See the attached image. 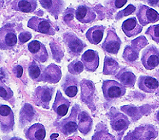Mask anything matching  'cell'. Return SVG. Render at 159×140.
<instances>
[{
    "mask_svg": "<svg viewBox=\"0 0 159 140\" xmlns=\"http://www.w3.org/2000/svg\"><path fill=\"white\" fill-rule=\"evenodd\" d=\"M80 110L79 106L75 104L71 110L70 115L66 119H63L58 123V129L64 136H67L75 133L78 129L77 118L79 116V112Z\"/></svg>",
    "mask_w": 159,
    "mask_h": 140,
    "instance_id": "cell-1",
    "label": "cell"
},
{
    "mask_svg": "<svg viewBox=\"0 0 159 140\" xmlns=\"http://www.w3.org/2000/svg\"><path fill=\"white\" fill-rule=\"evenodd\" d=\"M102 88L105 98L108 101H111L122 97L126 92L124 85L113 80L105 81Z\"/></svg>",
    "mask_w": 159,
    "mask_h": 140,
    "instance_id": "cell-2",
    "label": "cell"
},
{
    "mask_svg": "<svg viewBox=\"0 0 159 140\" xmlns=\"http://www.w3.org/2000/svg\"><path fill=\"white\" fill-rule=\"evenodd\" d=\"M27 25L32 30L41 34L48 35H54L55 34V26L52 23L43 18L33 16L29 20Z\"/></svg>",
    "mask_w": 159,
    "mask_h": 140,
    "instance_id": "cell-3",
    "label": "cell"
},
{
    "mask_svg": "<svg viewBox=\"0 0 159 140\" xmlns=\"http://www.w3.org/2000/svg\"><path fill=\"white\" fill-rule=\"evenodd\" d=\"M17 43V37L14 28L4 26L0 30V48L2 50L11 49Z\"/></svg>",
    "mask_w": 159,
    "mask_h": 140,
    "instance_id": "cell-4",
    "label": "cell"
},
{
    "mask_svg": "<svg viewBox=\"0 0 159 140\" xmlns=\"http://www.w3.org/2000/svg\"><path fill=\"white\" fill-rule=\"evenodd\" d=\"M53 89L47 86H38L34 90L33 101L37 106L49 109V103L52 97Z\"/></svg>",
    "mask_w": 159,
    "mask_h": 140,
    "instance_id": "cell-5",
    "label": "cell"
},
{
    "mask_svg": "<svg viewBox=\"0 0 159 140\" xmlns=\"http://www.w3.org/2000/svg\"><path fill=\"white\" fill-rule=\"evenodd\" d=\"M64 40L66 44L68 52L71 56H79L81 54L86 44L79 39L76 35L72 33H66L64 34Z\"/></svg>",
    "mask_w": 159,
    "mask_h": 140,
    "instance_id": "cell-6",
    "label": "cell"
},
{
    "mask_svg": "<svg viewBox=\"0 0 159 140\" xmlns=\"http://www.w3.org/2000/svg\"><path fill=\"white\" fill-rule=\"evenodd\" d=\"M14 116L12 110L8 106H0V128L3 133L11 132L14 128Z\"/></svg>",
    "mask_w": 159,
    "mask_h": 140,
    "instance_id": "cell-7",
    "label": "cell"
},
{
    "mask_svg": "<svg viewBox=\"0 0 159 140\" xmlns=\"http://www.w3.org/2000/svg\"><path fill=\"white\" fill-rule=\"evenodd\" d=\"M137 17L141 25L155 23L159 20V14L154 9L147 5H140L137 12Z\"/></svg>",
    "mask_w": 159,
    "mask_h": 140,
    "instance_id": "cell-8",
    "label": "cell"
},
{
    "mask_svg": "<svg viewBox=\"0 0 159 140\" xmlns=\"http://www.w3.org/2000/svg\"><path fill=\"white\" fill-rule=\"evenodd\" d=\"M143 66L147 70L155 69L159 64V52L154 46H149L143 51L141 57Z\"/></svg>",
    "mask_w": 159,
    "mask_h": 140,
    "instance_id": "cell-9",
    "label": "cell"
},
{
    "mask_svg": "<svg viewBox=\"0 0 159 140\" xmlns=\"http://www.w3.org/2000/svg\"><path fill=\"white\" fill-rule=\"evenodd\" d=\"M28 49L33 58L37 61L45 63L49 58L47 48L38 40H33L30 42L28 45Z\"/></svg>",
    "mask_w": 159,
    "mask_h": 140,
    "instance_id": "cell-10",
    "label": "cell"
},
{
    "mask_svg": "<svg viewBox=\"0 0 159 140\" xmlns=\"http://www.w3.org/2000/svg\"><path fill=\"white\" fill-rule=\"evenodd\" d=\"M120 46L121 40L116 35L115 31L109 30L107 33L106 38L102 45L103 50L109 54L116 55L119 51Z\"/></svg>",
    "mask_w": 159,
    "mask_h": 140,
    "instance_id": "cell-11",
    "label": "cell"
},
{
    "mask_svg": "<svg viewBox=\"0 0 159 140\" xmlns=\"http://www.w3.org/2000/svg\"><path fill=\"white\" fill-rule=\"evenodd\" d=\"M82 61L84 69L88 72H95L99 66V57L97 51L94 50H87L82 56Z\"/></svg>",
    "mask_w": 159,
    "mask_h": 140,
    "instance_id": "cell-12",
    "label": "cell"
},
{
    "mask_svg": "<svg viewBox=\"0 0 159 140\" xmlns=\"http://www.w3.org/2000/svg\"><path fill=\"white\" fill-rule=\"evenodd\" d=\"M70 106V101L63 96L60 90H58L52 107L53 110L57 113L58 119L65 116L67 113L68 110H69Z\"/></svg>",
    "mask_w": 159,
    "mask_h": 140,
    "instance_id": "cell-13",
    "label": "cell"
},
{
    "mask_svg": "<svg viewBox=\"0 0 159 140\" xmlns=\"http://www.w3.org/2000/svg\"><path fill=\"white\" fill-rule=\"evenodd\" d=\"M61 69L58 66L52 63L44 69L42 81L56 84L61 78Z\"/></svg>",
    "mask_w": 159,
    "mask_h": 140,
    "instance_id": "cell-14",
    "label": "cell"
},
{
    "mask_svg": "<svg viewBox=\"0 0 159 140\" xmlns=\"http://www.w3.org/2000/svg\"><path fill=\"white\" fill-rule=\"evenodd\" d=\"M39 2L42 7L55 16V19H58L64 7L63 0H39Z\"/></svg>",
    "mask_w": 159,
    "mask_h": 140,
    "instance_id": "cell-15",
    "label": "cell"
},
{
    "mask_svg": "<svg viewBox=\"0 0 159 140\" xmlns=\"http://www.w3.org/2000/svg\"><path fill=\"white\" fill-rule=\"evenodd\" d=\"M122 29L128 37H132L141 32L143 30V25H140L138 23L136 18L132 17L123 22L122 25Z\"/></svg>",
    "mask_w": 159,
    "mask_h": 140,
    "instance_id": "cell-16",
    "label": "cell"
},
{
    "mask_svg": "<svg viewBox=\"0 0 159 140\" xmlns=\"http://www.w3.org/2000/svg\"><path fill=\"white\" fill-rule=\"evenodd\" d=\"M129 124H130V121L126 116L121 113L115 114L111 119V125L112 129L119 133H124L129 128Z\"/></svg>",
    "mask_w": 159,
    "mask_h": 140,
    "instance_id": "cell-17",
    "label": "cell"
},
{
    "mask_svg": "<svg viewBox=\"0 0 159 140\" xmlns=\"http://www.w3.org/2000/svg\"><path fill=\"white\" fill-rule=\"evenodd\" d=\"M138 87L140 90L147 93H153L159 87V82L150 76H141L138 79Z\"/></svg>",
    "mask_w": 159,
    "mask_h": 140,
    "instance_id": "cell-18",
    "label": "cell"
},
{
    "mask_svg": "<svg viewBox=\"0 0 159 140\" xmlns=\"http://www.w3.org/2000/svg\"><path fill=\"white\" fill-rule=\"evenodd\" d=\"M75 17L80 23L87 24L90 23L96 19V14L94 11L86 5H81L75 11Z\"/></svg>",
    "mask_w": 159,
    "mask_h": 140,
    "instance_id": "cell-19",
    "label": "cell"
},
{
    "mask_svg": "<svg viewBox=\"0 0 159 140\" xmlns=\"http://www.w3.org/2000/svg\"><path fill=\"white\" fill-rule=\"evenodd\" d=\"M78 86H79V81L75 77L67 75L62 84V89L68 97L73 98L78 93Z\"/></svg>",
    "mask_w": 159,
    "mask_h": 140,
    "instance_id": "cell-20",
    "label": "cell"
},
{
    "mask_svg": "<svg viewBox=\"0 0 159 140\" xmlns=\"http://www.w3.org/2000/svg\"><path fill=\"white\" fill-rule=\"evenodd\" d=\"M93 120L88 112H80L78 116V130L84 135H87L91 130Z\"/></svg>",
    "mask_w": 159,
    "mask_h": 140,
    "instance_id": "cell-21",
    "label": "cell"
},
{
    "mask_svg": "<svg viewBox=\"0 0 159 140\" xmlns=\"http://www.w3.org/2000/svg\"><path fill=\"white\" fill-rule=\"evenodd\" d=\"M105 28L102 25H96L87 31L86 37L90 43L97 45L102 41Z\"/></svg>",
    "mask_w": 159,
    "mask_h": 140,
    "instance_id": "cell-22",
    "label": "cell"
},
{
    "mask_svg": "<svg viewBox=\"0 0 159 140\" xmlns=\"http://www.w3.org/2000/svg\"><path fill=\"white\" fill-rule=\"evenodd\" d=\"M46 136V130L43 125L34 124L25 132V137L31 140H43Z\"/></svg>",
    "mask_w": 159,
    "mask_h": 140,
    "instance_id": "cell-23",
    "label": "cell"
},
{
    "mask_svg": "<svg viewBox=\"0 0 159 140\" xmlns=\"http://www.w3.org/2000/svg\"><path fill=\"white\" fill-rule=\"evenodd\" d=\"M15 10L23 13H33L38 7L36 0H16L13 3Z\"/></svg>",
    "mask_w": 159,
    "mask_h": 140,
    "instance_id": "cell-24",
    "label": "cell"
},
{
    "mask_svg": "<svg viewBox=\"0 0 159 140\" xmlns=\"http://www.w3.org/2000/svg\"><path fill=\"white\" fill-rule=\"evenodd\" d=\"M37 61V60H36ZM35 60L30 63L29 66V75L32 80L36 81H42L43 71L45 68L43 66L38 63Z\"/></svg>",
    "mask_w": 159,
    "mask_h": 140,
    "instance_id": "cell-25",
    "label": "cell"
},
{
    "mask_svg": "<svg viewBox=\"0 0 159 140\" xmlns=\"http://www.w3.org/2000/svg\"><path fill=\"white\" fill-rule=\"evenodd\" d=\"M116 78L127 87H133L136 81L135 75L130 71H120L116 75Z\"/></svg>",
    "mask_w": 159,
    "mask_h": 140,
    "instance_id": "cell-26",
    "label": "cell"
},
{
    "mask_svg": "<svg viewBox=\"0 0 159 140\" xmlns=\"http://www.w3.org/2000/svg\"><path fill=\"white\" fill-rule=\"evenodd\" d=\"M119 68L118 63L114 59L105 57L104 61V69L103 74L104 75H114Z\"/></svg>",
    "mask_w": 159,
    "mask_h": 140,
    "instance_id": "cell-27",
    "label": "cell"
},
{
    "mask_svg": "<svg viewBox=\"0 0 159 140\" xmlns=\"http://www.w3.org/2000/svg\"><path fill=\"white\" fill-rule=\"evenodd\" d=\"M84 64L82 61L75 60L70 63L68 66V70L72 75H79L84 70Z\"/></svg>",
    "mask_w": 159,
    "mask_h": 140,
    "instance_id": "cell-28",
    "label": "cell"
},
{
    "mask_svg": "<svg viewBox=\"0 0 159 140\" xmlns=\"http://www.w3.org/2000/svg\"><path fill=\"white\" fill-rule=\"evenodd\" d=\"M146 34L149 35L152 39L156 43H159V25H152L147 29Z\"/></svg>",
    "mask_w": 159,
    "mask_h": 140,
    "instance_id": "cell-29",
    "label": "cell"
},
{
    "mask_svg": "<svg viewBox=\"0 0 159 140\" xmlns=\"http://www.w3.org/2000/svg\"><path fill=\"white\" fill-rule=\"evenodd\" d=\"M0 93H1V97L3 99L7 101H10L11 98L13 97V95H14L12 90L9 87H8V86H5L4 84H2V83L1 84Z\"/></svg>",
    "mask_w": 159,
    "mask_h": 140,
    "instance_id": "cell-30",
    "label": "cell"
},
{
    "mask_svg": "<svg viewBox=\"0 0 159 140\" xmlns=\"http://www.w3.org/2000/svg\"><path fill=\"white\" fill-rule=\"evenodd\" d=\"M123 57L128 61H133V60H135V59H137V58L138 57V55L136 54L132 49L127 47V49H125Z\"/></svg>",
    "mask_w": 159,
    "mask_h": 140,
    "instance_id": "cell-31",
    "label": "cell"
},
{
    "mask_svg": "<svg viewBox=\"0 0 159 140\" xmlns=\"http://www.w3.org/2000/svg\"><path fill=\"white\" fill-rule=\"evenodd\" d=\"M135 10L136 8L134 5H129L126 8L124 9L123 11H120L117 14V16H116V19H121V18L123 17V16H128L129 14H132L133 12H134V11Z\"/></svg>",
    "mask_w": 159,
    "mask_h": 140,
    "instance_id": "cell-32",
    "label": "cell"
},
{
    "mask_svg": "<svg viewBox=\"0 0 159 140\" xmlns=\"http://www.w3.org/2000/svg\"><path fill=\"white\" fill-rule=\"evenodd\" d=\"M31 38V33L28 32V31H24V32H22L21 34L19 35L18 39H19L20 44H23L29 41Z\"/></svg>",
    "mask_w": 159,
    "mask_h": 140,
    "instance_id": "cell-33",
    "label": "cell"
},
{
    "mask_svg": "<svg viewBox=\"0 0 159 140\" xmlns=\"http://www.w3.org/2000/svg\"><path fill=\"white\" fill-rule=\"evenodd\" d=\"M74 9L73 8H68L66 10V11L65 13L64 16V20L66 23H69V22L71 21V20H73V16H74Z\"/></svg>",
    "mask_w": 159,
    "mask_h": 140,
    "instance_id": "cell-34",
    "label": "cell"
},
{
    "mask_svg": "<svg viewBox=\"0 0 159 140\" xmlns=\"http://www.w3.org/2000/svg\"><path fill=\"white\" fill-rule=\"evenodd\" d=\"M127 0H111V5L114 8H120L124 6Z\"/></svg>",
    "mask_w": 159,
    "mask_h": 140,
    "instance_id": "cell-35",
    "label": "cell"
},
{
    "mask_svg": "<svg viewBox=\"0 0 159 140\" xmlns=\"http://www.w3.org/2000/svg\"><path fill=\"white\" fill-rule=\"evenodd\" d=\"M14 72L17 78H21L22 75H23V68L20 66H16L14 69Z\"/></svg>",
    "mask_w": 159,
    "mask_h": 140,
    "instance_id": "cell-36",
    "label": "cell"
},
{
    "mask_svg": "<svg viewBox=\"0 0 159 140\" xmlns=\"http://www.w3.org/2000/svg\"><path fill=\"white\" fill-rule=\"evenodd\" d=\"M155 120L158 123H159V110L158 112H157L156 115H155Z\"/></svg>",
    "mask_w": 159,
    "mask_h": 140,
    "instance_id": "cell-37",
    "label": "cell"
}]
</instances>
